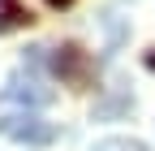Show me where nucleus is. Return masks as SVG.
I'll use <instances>...</instances> for the list:
<instances>
[{
    "label": "nucleus",
    "mask_w": 155,
    "mask_h": 151,
    "mask_svg": "<svg viewBox=\"0 0 155 151\" xmlns=\"http://www.w3.org/2000/svg\"><path fill=\"white\" fill-rule=\"evenodd\" d=\"M52 73H56V78L78 82V78L86 73V56H82V48H73V43L56 48V56H52Z\"/></svg>",
    "instance_id": "7ed1b4c3"
},
{
    "label": "nucleus",
    "mask_w": 155,
    "mask_h": 151,
    "mask_svg": "<svg viewBox=\"0 0 155 151\" xmlns=\"http://www.w3.org/2000/svg\"><path fill=\"white\" fill-rule=\"evenodd\" d=\"M0 134L22 143V147H48V143H56V125L22 112V117H0Z\"/></svg>",
    "instance_id": "f257e3e1"
},
{
    "label": "nucleus",
    "mask_w": 155,
    "mask_h": 151,
    "mask_svg": "<svg viewBox=\"0 0 155 151\" xmlns=\"http://www.w3.org/2000/svg\"><path fill=\"white\" fill-rule=\"evenodd\" d=\"M48 5H52V9H69L73 0H48Z\"/></svg>",
    "instance_id": "0eeeda50"
},
{
    "label": "nucleus",
    "mask_w": 155,
    "mask_h": 151,
    "mask_svg": "<svg viewBox=\"0 0 155 151\" xmlns=\"http://www.w3.org/2000/svg\"><path fill=\"white\" fill-rule=\"evenodd\" d=\"M30 22V9L22 0H0V35H13Z\"/></svg>",
    "instance_id": "20e7f679"
},
{
    "label": "nucleus",
    "mask_w": 155,
    "mask_h": 151,
    "mask_svg": "<svg viewBox=\"0 0 155 151\" xmlns=\"http://www.w3.org/2000/svg\"><path fill=\"white\" fill-rule=\"evenodd\" d=\"M91 151H151L142 138H129V134H108V138H99Z\"/></svg>",
    "instance_id": "39448f33"
},
{
    "label": "nucleus",
    "mask_w": 155,
    "mask_h": 151,
    "mask_svg": "<svg viewBox=\"0 0 155 151\" xmlns=\"http://www.w3.org/2000/svg\"><path fill=\"white\" fill-rule=\"evenodd\" d=\"M5 99H13V104H26V108H48L52 99H56V91L52 86H43L39 78H9V86H5Z\"/></svg>",
    "instance_id": "f03ea898"
},
{
    "label": "nucleus",
    "mask_w": 155,
    "mask_h": 151,
    "mask_svg": "<svg viewBox=\"0 0 155 151\" xmlns=\"http://www.w3.org/2000/svg\"><path fill=\"white\" fill-rule=\"evenodd\" d=\"M142 65H147V69H151V73H155V48H151V52H147V56H142Z\"/></svg>",
    "instance_id": "423d86ee"
}]
</instances>
